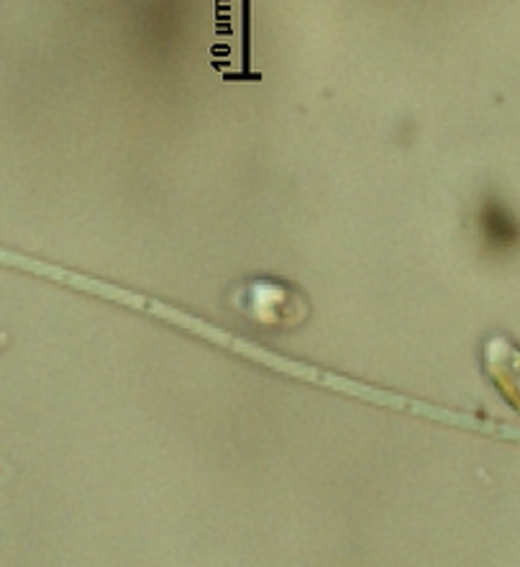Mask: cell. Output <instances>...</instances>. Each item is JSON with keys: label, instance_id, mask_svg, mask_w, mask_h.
<instances>
[{"label": "cell", "instance_id": "2", "mask_svg": "<svg viewBox=\"0 0 520 567\" xmlns=\"http://www.w3.org/2000/svg\"><path fill=\"white\" fill-rule=\"evenodd\" d=\"M482 370L508 406L520 413V344L506 334H492L482 344Z\"/></svg>", "mask_w": 520, "mask_h": 567}, {"label": "cell", "instance_id": "1", "mask_svg": "<svg viewBox=\"0 0 520 567\" xmlns=\"http://www.w3.org/2000/svg\"><path fill=\"white\" fill-rule=\"evenodd\" d=\"M231 303L249 321L264 329L300 327L311 313L305 296L280 278H254L231 293Z\"/></svg>", "mask_w": 520, "mask_h": 567}]
</instances>
